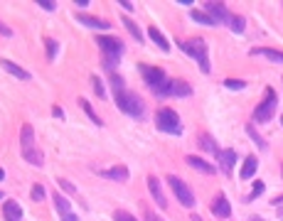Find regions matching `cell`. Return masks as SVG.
<instances>
[{
  "label": "cell",
  "instance_id": "obj_1",
  "mask_svg": "<svg viewBox=\"0 0 283 221\" xmlns=\"http://www.w3.org/2000/svg\"><path fill=\"white\" fill-rule=\"evenodd\" d=\"M180 47H182V52H185V54H190V57H194V59H197L200 71H204V74H209V71H212V66H209V57H207V42H204L202 37L185 40Z\"/></svg>",
  "mask_w": 283,
  "mask_h": 221
},
{
  "label": "cell",
  "instance_id": "obj_2",
  "mask_svg": "<svg viewBox=\"0 0 283 221\" xmlns=\"http://www.w3.org/2000/svg\"><path fill=\"white\" fill-rule=\"evenodd\" d=\"M138 69H140V77L146 79V84L150 88H153V94L155 96H160L163 94V88L168 86V74L160 69V66H148V64H138Z\"/></svg>",
  "mask_w": 283,
  "mask_h": 221
},
{
  "label": "cell",
  "instance_id": "obj_3",
  "mask_svg": "<svg viewBox=\"0 0 283 221\" xmlns=\"http://www.w3.org/2000/svg\"><path fill=\"white\" fill-rule=\"evenodd\" d=\"M155 128H158V131H163V133L180 135V133H182L180 116H178L172 108H160L158 113H155Z\"/></svg>",
  "mask_w": 283,
  "mask_h": 221
},
{
  "label": "cell",
  "instance_id": "obj_4",
  "mask_svg": "<svg viewBox=\"0 0 283 221\" xmlns=\"http://www.w3.org/2000/svg\"><path fill=\"white\" fill-rule=\"evenodd\" d=\"M116 106L121 108V113H128L133 118H143V110H146V103H143V99L138 96L136 91H126L123 96L116 101Z\"/></svg>",
  "mask_w": 283,
  "mask_h": 221
},
{
  "label": "cell",
  "instance_id": "obj_5",
  "mask_svg": "<svg viewBox=\"0 0 283 221\" xmlns=\"http://www.w3.org/2000/svg\"><path fill=\"white\" fill-rule=\"evenodd\" d=\"M168 187L172 189V192H175V197H178V201H180L182 207L192 209V207H194V194H192V189L187 187V185L182 182L180 177L168 175Z\"/></svg>",
  "mask_w": 283,
  "mask_h": 221
},
{
  "label": "cell",
  "instance_id": "obj_6",
  "mask_svg": "<svg viewBox=\"0 0 283 221\" xmlns=\"http://www.w3.org/2000/svg\"><path fill=\"white\" fill-rule=\"evenodd\" d=\"M273 110H276V94H273V88L266 86V99L256 106V110H254V121L269 123L273 118Z\"/></svg>",
  "mask_w": 283,
  "mask_h": 221
},
{
  "label": "cell",
  "instance_id": "obj_7",
  "mask_svg": "<svg viewBox=\"0 0 283 221\" xmlns=\"http://www.w3.org/2000/svg\"><path fill=\"white\" fill-rule=\"evenodd\" d=\"M96 44L103 49V54L111 57V59H118L123 54V42L118 37H111V34H99L96 37Z\"/></svg>",
  "mask_w": 283,
  "mask_h": 221
},
{
  "label": "cell",
  "instance_id": "obj_8",
  "mask_svg": "<svg viewBox=\"0 0 283 221\" xmlns=\"http://www.w3.org/2000/svg\"><path fill=\"white\" fill-rule=\"evenodd\" d=\"M204 10H207V15H209L217 25H219V22H229V17H232V12L226 10L224 3H215V0H209V3H204Z\"/></svg>",
  "mask_w": 283,
  "mask_h": 221
},
{
  "label": "cell",
  "instance_id": "obj_9",
  "mask_svg": "<svg viewBox=\"0 0 283 221\" xmlns=\"http://www.w3.org/2000/svg\"><path fill=\"white\" fill-rule=\"evenodd\" d=\"M212 214H215L217 219H226V216H232V204H229L226 194L219 192V194L212 199Z\"/></svg>",
  "mask_w": 283,
  "mask_h": 221
},
{
  "label": "cell",
  "instance_id": "obj_10",
  "mask_svg": "<svg viewBox=\"0 0 283 221\" xmlns=\"http://www.w3.org/2000/svg\"><path fill=\"white\" fill-rule=\"evenodd\" d=\"M148 189H150V194H153V199L158 201L160 209H168V197H165V192H163V187H160V179L155 175L148 177Z\"/></svg>",
  "mask_w": 283,
  "mask_h": 221
},
{
  "label": "cell",
  "instance_id": "obj_11",
  "mask_svg": "<svg viewBox=\"0 0 283 221\" xmlns=\"http://www.w3.org/2000/svg\"><path fill=\"white\" fill-rule=\"evenodd\" d=\"M77 22H81L84 27H91V30H111V22L109 20L94 17V15H86V12H79V15H77Z\"/></svg>",
  "mask_w": 283,
  "mask_h": 221
},
{
  "label": "cell",
  "instance_id": "obj_12",
  "mask_svg": "<svg viewBox=\"0 0 283 221\" xmlns=\"http://www.w3.org/2000/svg\"><path fill=\"white\" fill-rule=\"evenodd\" d=\"M3 219L5 221H23V207L15 201V199H8L3 204Z\"/></svg>",
  "mask_w": 283,
  "mask_h": 221
},
{
  "label": "cell",
  "instance_id": "obj_13",
  "mask_svg": "<svg viewBox=\"0 0 283 221\" xmlns=\"http://www.w3.org/2000/svg\"><path fill=\"white\" fill-rule=\"evenodd\" d=\"M217 160H219V170H222L224 175H229L234 162H237V153H234V150H219Z\"/></svg>",
  "mask_w": 283,
  "mask_h": 221
},
{
  "label": "cell",
  "instance_id": "obj_14",
  "mask_svg": "<svg viewBox=\"0 0 283 221\" xmlns=\"http://www.w3.org/2000/svg\"><path fill=\"white\" fill-rule=\"evenodd\" d=\"M256 167H259V157H256V155H246L244 165L239 170V177H241V179H251V177L256 175Z\"/></svg>",
  "mask_w": 283,
  "mask_h": 221
},
{
  "label": "cell",
  "instance_id": "obj_15",
  "mask_svg": "<svg viewBox=\"0 0 283 221\" xmlns=\"http://www.w3.org/2000/svg\"><path fill=\"white\" fill-rule=\"evenodd\" d=\"M99 175H101V177H109V179H116V182H126V179L131 177V172H128V167L116 165V167H109V170H101Z\"/></svg>",
  "mask_w": 283,
  "mask_h": 221
},
{
  "label": "cell",
  "instance_id": "obj_16",
  "mask_svg": "<svg viewBox=\"0 0 283 221\" xmlns=\"http://www.w3.org/2000/svg\"><path fill=\"white\" fill-rule=\"evenodd\" d=\"M187 165L190 167H194L197 172H202V175H215L217 170L207 160H202V157H197V155H187Z\"/></svg>",
  "mask_w": 283,
  "mask_h": 221
},
{
  "label": "cell",
  "instance_id": "obj_17",
  "mask_svg": "<svg viewBox=\"0 0 283 221\" xmlns=\"http://www.w3.org/2000/svg\"><path fill=\"white\" fill-rule=\"evenodd\" d=\"M0 66H3L8 74H12V77H17V79H23V81H27V79H30V71H25L23 66H17L15 62H10V59H0Z\"/></svg>",
  "mask_w": 283,
  "mask_h": 221
},
{
  "label": "cell",
  "instance_id": "obj_18",
  "mask_svg": "<svg viewBox=\"0 0 283 221\" xmlns=\"http://www.w3.org/2000/svg\"><path fill=\"white\" fill-rule=\"evenodd\" d=\"M190 94H192V86L187 81L170 79V96H190Z\"/></svg>",
  "mask_w": 283,
  "mask_h": 221
},
{
  "label": "cell",
  "instance_id": "obj_19",
  "mask_svg": "<svg viewBox=\"0 0 283 221\" xmlns=\"http://www.w3.org/2000/svg\"><path fill=\"white\" fill-rule=\"evenodd\" d=\"M20 145H23V150L34 148V131H32L30 123H25L23 128H20Z\"/></svg>",
  "mask_w": 283,
  "mask_h": 221
},
{
  "label": "cell",
  "instance_id": "obj_20",
  "mask_svg": "<svg viewBox=\"0 0 283 221\" xmlns=\"http://www.w3.org/2000/svg\"><path fill=\"white\" fill-rule=\"evenodd\" d=\"M148 37H150L153 42L158 44L163 52H170V40H168V37H165L163 32H160L158 27H148Z\"/></svg>",
  "mask_w": 283,
  "mask_h": 221
},
{
  "label": "cell",
  "instance_id": "obj_21",
  "mask_svg": "<svg viewBox=\"0 0 283 221\" xmlns=\"http://www.w3.org/2000/svg\"><path fill=\"white\" fill-rule=\"evenodd\" d=\"M109 81H111V91H113V99L118 101V99H121V96H123V94H126V81H123V77H121V74H116V71H113L111 77H109Z\"/></svg>",
  "mask_w": 283,
  "mask_h": 221
},
{
  "label": "cell",
  "instance_id": "obj_22",
  "mask_svg": "<svg viewBox=\"0 0 283 221\" xmlns=\"http://www.w3.org/2000/svg\"><path fill=\"white\" fill-rule=\"evenodd\" d=\"M251 54H254V57H266V59H271V62H278V64H283V52H278V49L261 47V49H251Z\"/></svg>",
  "mask_w": 283,
  "mask_h": 221
},
{
  "label": "cell",
  "instance_id": "obj_23",
  "mask_svg": "<svg viewBox=\"0 0 283 221\" xmlns=\"http://www.w3.org/2000/svg\"><path fill=\"white\" fill-rule=\"evenodd\" d=\"M121 22H123V27L131 32V37H133L136 42H140V44L146 42V37H143V32H140V27H138L133 20H128V15H123V17H121Z\"/></svg>",
  "mask_w": 283,
  "mask_h": 221
},
{
  "label": "cell",
  "instance_id": "obj_24",
  "mask_svg": "<svg viewBox=\"0 0 283 221\" xmlns=\"http://www.w3.org/2000/svg\"><path fill=\"white\" fill-rule=\"evenodd\" d=\"M197 143H200V148H202L204 153H212V155H219V148H217V143L207 135V133H200L197 135Z\"/></svg>",
  "mask_w": 283,
  "mask_h": 221
},
{
  "label": "cell",
  "instance_id": "obj_25",
  "mask_svg": "<svg viewBox=\"0 0 283 221\" xmlns=\"http://www.w3.org/2000/svg\"><path fill=\"white\" fill-rule=\"evenodd\" d=\"M23 157L30 162L32 167H42L45 165V157H42V153L37 150V148H30V150H23Z\"/></svg>",
  "mask_w": 283,
  "mask_h": 221
},
{
  "label": "cell",
  "instance_id": "obj_26",
  "mask_svg": "<svg viewBox=\"0 0 283 221\" xmlns=\"http://www.w3.org/2000/svg\"><path fill=\"white\" fill-rule=\"evenodd\" d=\"M52 199H55V207H57V211L62 214V216H69V214H74L72 211V204H69V199H64L62 194H52Z\"/></svg>",
  "mask_w": 283,
  "mask_h": 221
},
{
  "label": "cell",
  "instance_id": "obj_27",
  "mask_svg": "<svg viewBox=\"0 0 283 221\" xmlns=\"http://www.w3.org/2000/svg\"><path fill=\"white\" fill-rule=\"evenodd\" d=\"M79 106H81V110H84V113L89 116V121L94 123V125H103V121L99 118V116H96V110L91 108V103H89V101H86V99H79Z\"/></svg>",
  "mask_w": 283,
  "mask_h": 221
},
{
  "label": "cell",
  "instance_id": "obj_28",
  "mask_svg": "<svg viewBox=\"0 0 283 221\" xmlns=\"http://www.w3.org/2000/svg\"><path fill=\"white\" fill-rule=\"evenodd\" d=\"M229 27H232L237 34H241L244 30H246V17H241V15H232V17H229Z\"/></svg>",
  "mask_w": 283,
  "mask_h": 221
},
{
  "label": "cell",
  "instance_id": "obj_29",
  "mask_svg": "<svg viewBox=\"0 0 283 221\" xmlns=\"http://www.w3.org/2000/svg\"><path fill=\"white\" fill-rule=\"evenodd\" d=\"M246 135H249L251 140L256 143V148H259V150H266V148H269V145H266V140L261 138V135H259V131H256L254 125H246Z\"/></svg>",
  "mask_w": 283,
  "mask_h": 221
},
{
  "label": "cell",
  "instance_id": "obj_30",
  "mask_svg": "<svg viewBox=\"0 0 283 221\" xmlns=\"http://www.w3.org/2000/svg\"><path fill=\"white\" fill-rule=\"evenodd\" d=\"M91 84H94V94H96L99 99H106V86H103V81L96 77V74L91 77Z\"/></svg>",
  "mask_w": 283,
  "mask_h": 221
},
{
  "label": "cell",
  "instance_id": "obj_31",
  "mask_svg": "<svg viewBox=\"0 0 283 221\" xmlns=\"http://www.w3.org/2000/svg\"><path fill=\"white\" fill-rule=\"evenodd\" d=\"M192 20H194V22H200V25H217V22L212 20V17H209L207 12H202V10H192Z\"/></svg>",
  "mask_w": 283,
  "mask_h": 221
},
{
  "label": "cell",
  "instance_id": "obj_32",
  "mask_svg": "<svg viewBox=\"0 0 283 221\" xmlns=\"http://www.w3.org/2000/svg\"><path fill=\"white\" fill-rule=\"evenodd\" d=\"M45 47H47V59L52 62V59H55V57H57V47H59V44H57V40H52V37H47V40H45Z\"/></svg>",
  "mask_w": 283,
  "mask_h": 221
},
{
  "label": "cell",
  "instance_id": "obj_33",
  "mask_svg": "<svg viewBox=\"0 0 283 221\" xmlns=\"http://www.w3.org/2000/svg\"><path fill=\"white\" fill-rule=\"evenodd\" d=\"M224 86L232 88V91H241V88H246V81H241V79H224Z\"/></svg>",
  "mask_w": 283,
  "mask_h": 221
},
{
  "label": "cell",
  "instance_id": "obj_34",
  "mask_svg": "<svg viewBox=\"0 0 283 221\" xmlns=\"http://www.w3.org/2000/svg\"><path fill=\"white\" fill-rule=\"evenodd\" d=\"M263 189H266V185H263V182H254V189H251V194L246 199H249V201H254V199H259L261 194H263Z\"/></svg>",
  "mask_w": 283,
  "mask_h": 221
},
{
  "label": "cell",
  "instance_id": "obj_35",
  "mask_svg": "<svg viewBox=\"0 0 283 221\" xmlns=\"http://www.w3.org/2000/svg\"><path fill=\"white\" fill-rule=\"evenodd\" d=\"M113 221H136V216L128 214V211H116V214H113Z\"/></svg>",
  "mask_w": 283,
  "mask_h": 221
},
{
  "label": "cell",
  "instance_id": "obj_36",
  "mask_svg": "<svg viewBox=\"0 0 283 221\" xmlns=\"http://www.w3.org/2000/svg\"><path fill=\"white\" fill-rule=\"evenodd\" d=\"M32 199L34 201H42V199H45V187H42V185H34L32 187Z\"/></svg>",
  "mask_w": 283,
  "mask_h": 221
},
{
  "label": "cell",
  "instance_id": "obj_37",
  "mask_svg": "<svg viewBox=\"0 0 283 221\" xmlns=\"http://www.w3.org/2000/svg\"><path fill=\"white\" fill-rule=\"evenodd\" d=\"M59 187L64 189V192H69V194H74V192H77V187H74L69 179H59Z\"/></svg>",
  "mask_w": 283,
  "mask_h": 221
},
{
  "label": "cell",
  "instance_id": "obj_38",
  "mask_svg": "<svg viewBox=\"0 0 283 221\" xmlns=\"http://www.w3.org/2000/svg\"><path fill=\"white\" fill-rule=\"evenodd\" d=\"M37 5H40V8H45V10H49V12H52V10L57 8V5L52 3V0H37Z\"/></svg>",
  "mask_w": 283,
  "mask_h": 221
},
{
  "label": "cell",
  "instance_id": "obj_39",
  "mask_svg": "<svg viewBox=\"0 0 283 221\" xmlns=\"http://www.w3.org/2000/svg\"><path fill=\"white\" fill-rule=\"evenodd\" d=\"M143 219H146V221H163V219H160V216H158V214H155V211H150V209H146V214H143Z\"/></svg>",
  "mask_w": 283,
  "mask_h": 221
},
{
  "label": "cell",
  "instance_id": "obj_40",
  "mask_svg": "<svg viewBox=\"0 0 283 221\" xmlns=\"http://www.w3.org/2000/svg\"><path fill=\"white\" fill-rule=\"evenodd\" d=\"M0 34H3V37H12V30L8 27V25H3V22H0Z\"/></svg>",
  "mask_w": 283,
  "mask_h": 221
},
{
  "label": "cell",
  "instance_id": "obj_41",
  "mask_svg": "<svg viewBox=\"0 0 283 221\" xmlns=\"http://www.w3.org/2000/svg\"><path fill=\"white\" fill-rule=\"evenodd\" d=\"M121 8H126V10H133V3H128V0H121Z\"/></svg>",
  "mask_w": 283,
  "mask_h": 221
},
{
  "label": "cell",
  "instance_id": "obj_42",
  "mask_svg": "<svg viewBox=\"0 0 283 221\" xmlns=\"http://www.w3.org/2000/svg\"><path fill=\"white\" fill-rule=\"evenodd\" d=\"M62 221H79V219H77V214H69V216H62Z\"/></svg>",
  "mask_w": 283,
  "mask_h": 221
},
{
  "label": "cell",
  "instance_id": "obj_43",
  "mask_svg": "<svg viewBox=\"0 0 283 221\" xmlns=\"http://www.w3.org/2000/svg\"><path fill=\"white\" fill-rule=\"evenodd\" d=\"M249 221H263V219H261V216H251Z\"/></svg>",
  "mask_w": 283,
  "mask_h": 221
},
{
  "label": "cell",
  "instance_id": "obj_44",
  "mask_svg": "<svg viewBox=\"0 0 283 221\" xmlns=\"http://www.w3.org/2000/svg\"><path fill=\"white\" fill-rule=\"evenodd\" d=\"M192 221H202V219H200V216H197V214H192Z\"/></svg>",
  "mask_w": 283,
  "mask_h": 221
},
{
  "label": "cell",
  "instance_id": "obj_45",
  "mask_svg": "<svg viewBox=\"0 0 283 221\" xmlns=\"http://www.w3.org/2000/svg\"><path fill=\"white\" fill-rule=\"evenodd\" d=\"M278 216H281V219H283V207H278Z\"/></svg>",
  "mask_w": 283,
  "mask_h": 221
},
{
  "label": "cell",
  "instance_id": "obj_46",
  "mask_svg": "<svg viewBox=\"0 0 283 221\" xmlns=\"http://www.w3.org/2000/svg\"><path fill=\"white\" fill-rule=\"evenodd\" d=\"M281 125H283V118H281Z\"/></svg>",
  "mask_w": 283,
  "mask_h": 221
},
{
  "label": "cell",
  "instance_id": "obj_47",
  "mask_svg": "<svg viewBox=\"0 0 283 221\" xmlns=\"http://www.w3.org/2000/svg\"><path fill=\"white\" fill-rule=\"evenodd\" d=\"M0 197H3V194H0Z\"/></svg>",
  "mask_w": 283,
  "mask_h": 221
}]
</instances>
